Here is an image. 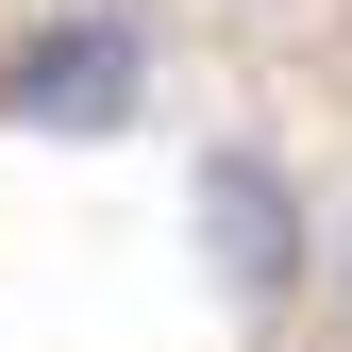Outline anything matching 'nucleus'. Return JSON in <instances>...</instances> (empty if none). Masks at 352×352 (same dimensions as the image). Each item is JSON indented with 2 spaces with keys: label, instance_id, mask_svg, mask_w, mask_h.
<instances>
[{
  "label": "nucleus",
  "instance_id": "f03ea898",
  "mask_svg": "<svg viewBox=\"0 0 352 352\" xmlns=\"http://www.w3.org/2000/svg\"><path fill=\"white\" fill-rule=\"evenodd\" d=\"M201 235H218V269H235L252 302H269V285L302 269V235H285V185H269L252 151H218V168H201Z\"/></svg>",
  "mask_w": 352,
  "mask_h": 352
},
{
  "label": "nucleus",
  "instance_id": "f257e3e1",
  "mask_svg": "<svg viewBox=\"0 0 352 352\" xmlns=\"http://www.w3.org/2000/svg\"><path fill=\"white\" fill-rule=\"evenodd\" d=\"M135 17H34L17 51H0V118L17 135H118L135 118Z\"/></svg>",
  "mask_w": 352,
  "mask_h": 352
}]
</instances>
